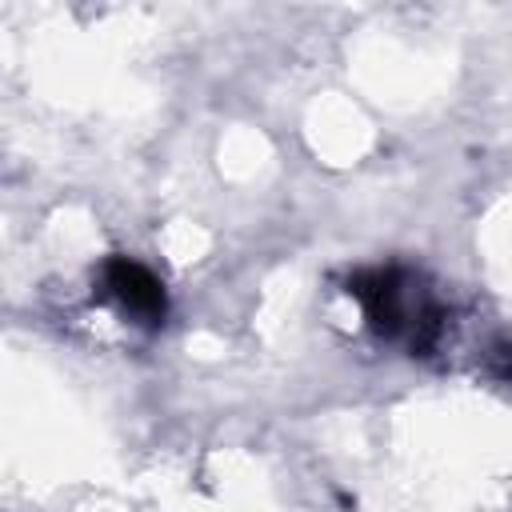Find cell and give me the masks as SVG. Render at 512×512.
Here are the masks:
<instances>
[{
	"instance_id": "6da1fadb",
	"label": "cell",
	"mask_w": 512,
	"mask_h": 512,
	"mask_svg": "<svg viewBox=\"0 0 512 512\" xmlns=\"http://www.w3.org/2000/svg\"><path fill=\"white\" fill-rule=\"evenodd\" d=\"M344 292L360 300L368 328L380 340L408 348V356H428L448 332L452 312L436 300L428 280L412 268H400V264L360 268L348 276Z\"/></svg>"
},
{
	"instance_id": "7a4b0ae2",
	"label": "cell",
	"mask_w": 512,
	"mask_h": 512,
	"mask_svg": "<svg viewBox=\"0 0 512 512\" xmlns=\"http://www.w3.org/2000/svg\"><path fill=\"white\" fill-rule=\"evenodd\" d=\"M96 296L116 304L120 316H128L140 328H160L168 320V292L156 272H148L132 256H108L96 272Z\"/></svg>"
},
{
	"instance_id": "3957f363",
	"label": "cell",
	"mask_w": 512,
	"mask_h": 512,
	"mask_svg": "<svg viewBox=\"0 0 512 512\" xmlns=\"http://www.w3.org/2000/svg\"><path fill=\"white\" fill-rule=\"evenodd\" d=\"M484 372L500 384H512V340H496L488 352H484Z\"/></svg>"
}]
</instances>
